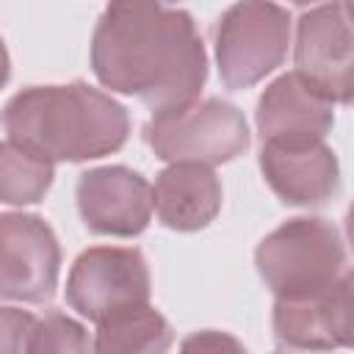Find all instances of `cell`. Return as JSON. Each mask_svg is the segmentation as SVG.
<instances>
[{
    "mask_svg": "<svg viewBox=\"0 0 354 354\" xmlns=\"http://www.w3.org/2000/svg\"><path fill=\"white\" fill-rule=\"evenodd\" d=\"M91 72L105 88L163 113L199 100L207 80V53L185 8L119 0L97 19Z\"/></svg>",
    "mask_w": 354,
    "mask_h": 354,
    "instance_id": "obj_1",
    "label": "cell"
},
{
    "mask_svg": "<svg viewBox=\"0 0 354 354\" xmlns=\"http://www.w3.org/2000/svg\"><path fill=\"white\" fill-rule=\"evenodd\" d=\"M6 138L47 160L83 163L119 152L130 136V113L111 94L72 80L28 86L3 108Z\"/></svg>",
    "mask_w": 354,
    "mask_h": 354,
    "instance_id": "obj_2",
    "label": "cell"
},
{
    "mask_svg": "<svg viewBox=\"0 0 354 354\" xmlns=\"http://www.w3.org/2000/svg\"><path fill=\"white\" fill-rule=\"evenodd\" d=\"M343 263L346 249L337 227L318 216L288 218L254 252L257 274L277 299L324 290L343 274Z\"/></svg>",
    "mask_w": 354,
    "mask_h": 354,
    "instance_id": "obj_3",
    "label": "cell"
},
{
    "mask_svg": "<svg viewBox=\"0 0 354 354\" xmlns=\"http://www.w3.org/2000/svg\"><path fill=\"white\" fill-rule=\"evenodd\" d=\"M144 141L166 163L218 166L249 149V124L238 105L207 97L152 113L144 124Z\"/></svg>",
    "mask_w": 354,
    "mask_h": 354,
    "instance_id": "obj_4",
    "label": "cell"
},
{
    "mask_svg": "<svg viewBox=\"0 0 354 354\" xmlns=\"http://www.w3.org/2000/svg\"><path fill=\"white\" fill-rule=\"evenodd\" d=\"M290 47V11L277 3H235L216 28V64L224 88L243 91L271 75Z\"/></svg>",
    "mask_w": 354,
    "mask_h": 354,
    "instance_id": "obj_5",
    "label": "cell"
},
{
    "mask_svg": "<svg viewBox=\"0 0 354 354\" xmlns=\"http://www.w3.org/2000/svg\"><path fill=\"white\" fill-rule=\"evenodd\" d=\"M149 266L133 246H91L66 277V304L94 324L149 304Z\"/></svg>",
    "mask_w": 354,
    "mask_h": 354,
    "instance_id": "obj_6",
    "label": "cell"
},
{
    "mask_svg": "<svg viewBox=\"0 0 354 354\" xmlns=\"http://www.w3.org/2000/svg\"><path fill=\"white\" fill-rule=\"evenodd\" d=\"M293 66L332 105L354 102V11L348 3H324L299 17Z\"/></svg>",
    "mask_w": 354,
    "mask_h": 354,
    "instance_id": "obj_7",
    "label": "cell"
},
{
    "mask_svg": "<svg viewBox=\"0 0 354 354\" xmlns=\"http://www.w3.org/2000/svg\"><path fill=\"white\" fill-rule=\"evenodd\" d=\"M271 326L277 343L290 351L354 348V268L318 293L277 299Z\"/></svg>",
    "mask_w": 354,
    "mask_h": 354,
    "instance_id": "obj_8",
    "label": "cell"
},
{
    "mask_svg": "<svg viewBox=\"0 0 354 354\" xmlns=\"http://www.w3.org/2000/svg\"><path fill=\"white\" fill-rule=\"evenodd\" d=\"M61 271V246L53 227L33 213L0 216V296L41 304L53 299Z\"/></svg>",
    "mask_w": 354,
    "mask_h": 354,
    "instance_id": "obj_9",
    "label": "cell"
},
{
    "mask_svg": "<svg viewBox=\"0 0 354 354\" xmlns=\"http://www.w3.org/2000/svg\"><path fill=\"white\" fill-rule=\"evenodd\" d=\"M77 213L88 232L136 238L152 218V185L127 166H97L77 177Z\"/></svg>",
    "mask_w": 354,
    "mask_h": 354,
    "instance_id": "obj_10",
    "label": "cell"
},
{
    "mask_svg": "<svg viewBox=\"0 0 354 354\" xmlns=\"http://www.w3.org/2000/svg\"><path fill=\"white\" fill-rule=\"evenodd\" d=\"M260 171L279 202L296 207H318L340 191V163L324 141H268Z\"/></svg>",
    "mask_w": 354,
    "mask_h": 354,
    "instance_id": "obj_11",
    "label": "cell"
},
{
    "mask_svg": "<svg viewBox=\"0 0 354 354\" xmlns=\"http://www.w3.org/2000/svg\"><path fill=\"white\" fill-rule=\"evenodd\" d=\"M260 141H324L335 124V105L301 75L285 72L271 80L254 111Z\"/></svg>",
    "mask_w": 354,
    "mask_h": 354,
    "instance_id": "obj_12",
    "label": "cell"
},
{
    "mask_svg": "<svg viewBox=\"0 0 354 354\" xmlns=\"http://www.w3.org/2000/svg\"><path fill=\"white\" fill-rule=\"evenodd\" d=\"M152 207L158 221L169 230H205L221 210V183L210 166L169 163L155 177Z\"/></svg>",
    "mask_w": 354,
    "mask_h": 354,
    "instance_id": "obj_13",
    "label": "cell"
},
{
    "mask_svg": "<svg viewBox=\"0 0 354 354\" xmlns=\"http://www.w3.org/2000/svg\"><path fill=\"white\" fill-rule=\"evenodd\" d=\"M0 354H94V343L83 324L58 310L36 318L28 310L3 307Z\"/></svg>",
    "mask_w": 354,
    "mask_h": 354,
    "instance_id": "obj_14",
    "label": "cell"
},
{
    "mask_svg": "<svg viewBox=\"0 0 354 354\" xmlns=\"http://www.w3.org/2000/svg\"><path fill=\"white\" fill-rule=\"evenodd\" d=\"M171 343V324L149 304L116 313L94 332V354H166Z\"/></svg>",
    "mask_w": 354,
    "mask_h": 354,
    "instance_id": "obj_15",
    "label": "cell"
},
{
    "mask_svg": "<svg viewBox=\"0 0 354 354\" xmlns=\"http://www.w3.org/2000/svg\"><path fill=\"white\" fill-rule=\"evenodd\" d=\"M55 177V163L17 144H0V199L6 205H36L44 199Z\"/></svg>",
    "mask_w": 354,
    "mask_h": 354,
    "instance_id": "obj_16",
    "label": "cell"
},
{
    "mask_svg": "<svg viewBox=\"0 0 354 354\" xmlns=\"http://www.w3.org/2000/svg\"><path fill=\"white\" fill-rule=\"evenodd\" d=\"M177 354H246L243 343L238 337H232L230 332H218V329H202L188 335L180 343Z\"/></svg>",
    "mask_w": 354,
    "mask_h": 354,
    "instance_id": "obj_17",
    "label": "cell"
},
{
    "mask_svg": "<svg viewBox=\"0 0 354 354\" xmlns=\"http://www.w3.org/2000/svg\"><path fill=\"white\" fill-rule=\"evenodd\" d=\"M343 227H346L348 246H351V252H354V202H351V205H348V210H346V221H343Z\"/></svg>",
    "mask_w": 354,
    "mask_h": 354,
    "instance_id": "obj_18",
    "label": "cell"
},
{
    "mask_svg": "<svg viewBox=\"0 0 354 354\" xmlns=\"http://www.w3.org/2000/svg\"><path fill=\"white\" fill-rule=\"evenodd\" d=\"M348 6H351V11H354V3H348Z\"/></svg>",
    "mask_w": 354,
    "mask_h": 354,
    "instance_id": "obj_19",
    "label": "cell"
}]
</instances>
